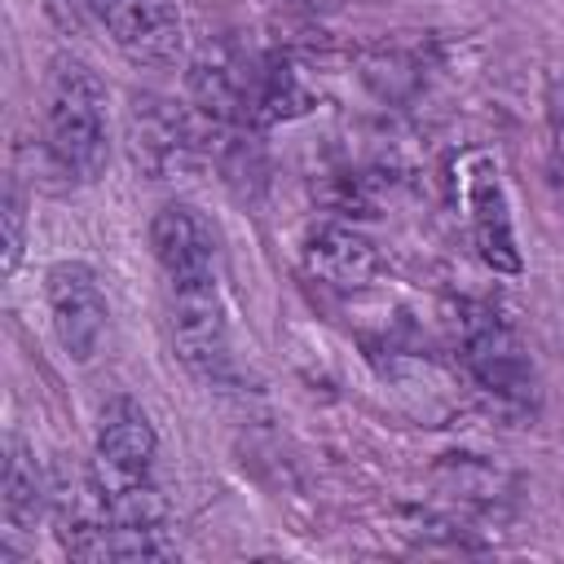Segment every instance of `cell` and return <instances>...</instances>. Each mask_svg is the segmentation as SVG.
Here are the masks:
<instances>
[{"instance_id":"cell-16","label":"cell","mask_w":564,"mask_h":564,"mask_svg":"<svg viewBox=\"0 0 564 564\" xmlns=\"http://www.w3.org/2000/svg\"><path fill=\"white\" fill-rule=\"evenodd\" d=\"M44 9H48V18L66 31V35H75L79 26H84V13H88V0H44Z\"/></svg>"},{"instance_id":"cell-5","label":"cell","mask_w":564,"mask_h":564,"mask_svg":"<svg viewBox=\"0 0 564 564\" xmlns=\"http://www.w3.org/2000/svg\"><path fill=\"white\" fill-rule=\"evenodd\" d=\"M154 454H159V436H154L150 414L132 397H110L101 405L97 445H93V476H97L101 494L145 485Z\"/></svg>"},{"instance_id":"cell-15","label":"cell","mask_w":564,"mask_h":564,"mask_svg":"<svg viewBox=\"0 0 564 564\" xmlns=\"http://www.w3.org/2000/svg\"><path fill=\"white\" fill-rule=\"evenodd\" d=\"M551 163H555V176H564V79L551 84Z\"/></svg>"},{"instance_id":"cell-9","label":"cell","mask_w":564,"mask_h":564,"mask_svg":"<svg viewBox=\"0 0 564 564\" xmlns=\"http://www.w3.org/2000/svg\"><path fill=\"white\" fill-rule=\"evenodd\" d=\"M150 251L167 282L216 273V234L189 203H167L150 220Z\"/></svg>"},{"instance_id":"cell-12","label":"cell","mask_w":564,"mask_h":564,"mask_svg":"<svg viewBox=\"0 0 564 564\" xmlns=\"http://www.w3.org/2000/svg\"><path fill=\"white\" fill-rule=\"evenodd\" d=\"M313 106V93L295 62L286 53H269L251 62V84H247V128H269L282 119H295Z\"/></svg>"},{"instance_id":"cell-4","label":"cell","mask_w":564,"mask_h":564,"mask_svg":"<svg viewBox=\"0 0 564 564\" xmlns=\"http://www.w3.org/2000/svg\"><path fill=\"white\" fill-rule=\"evenodd\" d=\"M216 132L198 110H181L167 97H132L128 110V150L141 176L163 181L181 167H189L203 150H212Z\"/></svg>"},{"instance_id":"cell-6","label":"cell","mask_w":564,"mask_h":564,"mask_svg":"<svg viewBox=\"0 0 564 564\" xmlns=\"http://www.w3.org/2000/svg\"><path fill=\"white\" fill-rule=\"evenodd\" d=\"M88 18L137 66H167L181 53V18L172 0H88Z\"/></svg>"},{"instance_id":"cell-14","label":"cell","mask_w":564,"mask_h":564,"mask_svg":"<svg viewBox=\"0 0 564 564\" xmlns=\"http://www.w3.org/2000/svg\"><path fill=\"white\" fill-rule=\"evenodd\" d=\"M0 220H4V260H0V273L13 278L18 273V260H22V247H26V207H22L18 181L4 185V212H0Z\"/></svg>"},{"instance_id":"cell-13","label":"cell","mask_w":564,"mask_h":564,"mask_svg":"<svg viewBox=\"0 0 564 564\" xmlns=\"http://www.w3.org/2000/svg\"><path fill=\"white\" fill-rule=\"evenodd\" d=\"M48 498H53V476L40 471V463L22 436H9V445H4V520L13 529H26L48 511Z\"/></svg>"},{"instance_id":"cell-7","label":"cell","mask_w":564,"mask_h":564,"mask_svg":"<svg viewBox=\"0 0 564 564\" xmlns=\"http://www.w3.org/2000/svg\"><path fill=\"white\" fill-rule=\"evenodd\" d=\"M44 300H48L53 330L66 357L88 361L106 335V295H101L97 273L84 260H57L44 273Z\"/></svg>"},{"instance_id":"cell-1","label":"cell","mask_w":564,"mask_h":564,"mask_svg":"<svg viewBox=\"0 0 564 564\" xmlns=\"http://www.w3.org/2000/svg\"><path fill=\"white\" fill-rule=\"evenodd\" d=\"M44 150L70 181H97L110 159L106 141V88L75 62L57 57L44 84Z\"/></svg>"},{"instance_id":"cell-11","label":"cell","mask_w":564,"mask_h":564,"mask_svg":"<svg viewBox=\"0 0 564 564\" xmlns=\"http://www.w3.org/2000/svg\"><path fill=\"white\" fill-rule=\"evenodd\" d=\"M467 207H471V242L480 251V260L498 273H520V247L511 234V216H507V194L498 172H489V163H480V172L467 176Z\"/></svg>"},{"instance_id":"cell-2","label":"cell","mask_w":564,"mask_h":564,"mask_svg":"<svg viewBox=\"0 0 564 564\" xmlns=\"http://www.w3.org/2000/svg\"><path fill=\"white\" fill-rule=\"evenodd\" d=\"M454 348H458V361H463L467 379L489 401V410H498L507 419L533 414V405H538L533 366H529L520 339L511 335V326L489 304H471V300L458 304Z\"/></svg>"},{"instance_id":"cell-8","label":"cell","mask_w":564,"mask_h":564,"mask_svg":"<svg viewBox=\"0 0 564 564\" xmlns=\"http://www.w3.org/2000/svg\"><path fill=\"white\" fill-rule=\"evenodd\" d=\"M62 551L84 564H137V560H172L176 542L163 524H119L110 516L57 533Z\"/></svg>"},{"instance_id":"cell-10","label":"cell","mask_w":564,"mask_h":564,"mask_svg":"<svg viewBox=\"0 0 564 564\" xmlns=\"http://www.w3.org/2000/svg\"><path fill=\"white\" fill-rule=\"evenodd\" d=\"M304 269L335 291H357L375 278L379 251L352 225H317L304 242Z\"/></svg>"},{"instance_id":"cell-3","label":"cell","mask_w":564,"mask_h":564,"mask_svg":"<svg viewBox=\"0 0 564 564\" xmlns=\"http://www.w3.org/2000/svg\"><path fill=\"white\" fill-rule=\"evenodd\" d=\"M167 330L189 375L216 383L229 370V322H225L216 273L167 282Z\"/></svg>"}]
</instances>
